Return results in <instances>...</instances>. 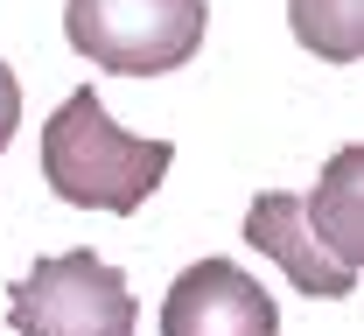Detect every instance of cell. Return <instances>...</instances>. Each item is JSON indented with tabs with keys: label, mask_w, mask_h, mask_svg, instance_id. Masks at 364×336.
<instances>
[{
	"label": "cell",
	"mask_w": 364,
	"mask_h": 336,
	"mask_svg": "<svg viewBox=\"0 0 364 336\" xmlns=\"http://www.w3.org/2000/svg\"><path fill=\"white\" fill-rule=\"evenodd\" d=\"M176 168V147L147 141V134H127L98 92H77L49 112L43 126V175L49 190L77 210H105V217H134L147 196L161 190V175Z\"/></svg>",
	"instance_id": "obj_1"
},
{
	"label": "cell",
	"mask_w": 364,
	"mask_h": 336,
	"mask_svg": "<svg viewBox=\"0 0 364 336\" xmlns=\"http://www.w3.org/2000/svg\"><path fill=\"white\" fill-rule=\"evenodd\" d=\"M203 0H63V36L112 77H161L203 49Z\"/></svg>",
	"instance_id": "obj_2"
},
{
	"label": "cell",
	"mask_w": 364,
	"mask_h": 336,
	"mask_svg": "<svg viewBox=\"0 0 364 336\" xmlns=\"http://www.w3.org/2000/svg\"><path fill=\"white\" fill-rule=\"evenodd\" d=\"M7 315L21 336H140L134 281L85 245L36 259L28 281H14L7 294Z\"/></svg>",
	"instance_id": "obj_3"
},
{
	"label": "cell",
	"mask_w": 364,
	"mask_h": 336,
	"mask_svg": "<svg viewBox=\"0 0 364 336\" xmlns=\"http://www.w3.org/2000/svg\"><path fill=\"white\" fill-rule=\"evenodd\" d=\"M161 336H280V308L245 266L196 259L161 301Z\"/></svg>",
	"instance_id": "obj_4"
},
{
	"label": "cell",
	"mask_w": 364,
	"mask_h": 336,
	"mask_svg": "<svg viewBox=\"0 0 364 336\" xmlns=\"http://www.w3.org/2000/svg\"><path fill=\"white\" fill-rule=\"evenodd\" d=\"M238 232H245V245H259V252H267V259H273V266H280L301 294L336 301V294L358 288V273H343V266L316 245V224H309V210H301V190H259Z\"/></svg>",
	"instance_id": "obj_5"
},
{
	"label": "cell",
	"mask_w": 364,
	"mask_h": 336,
	"mask_svg": "<svg viewBox=\"0 0 364 336\" xmlns=\"http://www.w3.org/2000/svg\"><path fill=\"white\" fill-rule=\"evenodd\" d=\"M309 224H316V245L364 281V154L358 147H336V161L322 168V183L301 196Z\"/></svg>",
	"instance_id": "obj_6"
},
{
	"label": "cell",
	"mask_w": 364,
	"mask_h": 336,
	"mask_svg": "<svg viewBox=\"0 0 364 336\" xmlns=\"http://www.w3.org/2000/svg\"><path fill=\"white\" fill-rule=\"evenodd\" d=\"M287 21L309 56L322 63H358L364 56V0H287Z\"/></svg>",
	"instance_id": "obj_7"
},
{
	"label": "cell",
	"mask_w": 364,
	"mask_h": 336,
	"mask_svg": "<svg viewBox=\"0 0 364 336\" xmlns=\"http://www.w3.org/2000/svg\"><path fill=\"white\" fill-rule=\"evenodd\" d=\"M14 126H21V77L0 63V147L14 141Z\"/></svg>",
	"instance_id": "obj_8"
}]
</instances>
